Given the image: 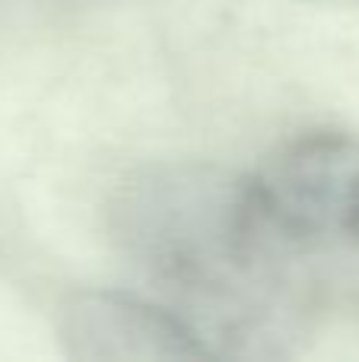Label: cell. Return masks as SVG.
<instances>
[{
  "label": "cell",
  "mask_w": 359,
  "mask_h": 362,
  "mask_svg": "<svg viewBox=\"0 0 359 362\" xmlns=\"http://www.w3.org/2000/svg\"><path fill=\"white\" fill-rule=\"evenodd\" d=\"M112 235L213 356H286L305 286L267 235L248 178L210 165L150 169L121 187Z\"/></svg>",
  "instance_id": "obj_1"
},
{
  "label": "cell",
  "mask_w": 359,
  "mask_h": 362,
  "mask_svg": "<svg viewBox=\"0 0 359 362\" xmlns=\"http://www.w3.org/2000/svg\"><path fill=\"white\" fill-rule=\"evenodd\" d=\"M267 235L293 264L359 255V137L309 131L248 178Z\"/></svg>",
  "instance_id": "obj_2"
},
{
  "label": "cell",
  "mask_w": 359,
  "mask_h": 362,
  "mask_svg": "<svg viewBox=\"0 0 359 362\" xmlns=\"http://www.w3.org/2000/svg\"><path fill=\"white\" fill-rule=\"evenodd\" d=\"M67 356L105 359H207L204 337L169 305H153L131 293H76L61 315Z\"/></svg>",
  "instance_id": "obj_3"
}]
</instances>
